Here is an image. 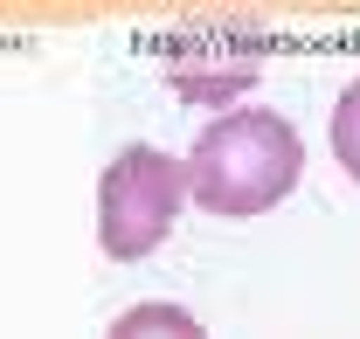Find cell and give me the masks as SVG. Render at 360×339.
Wrapping results in <instances>:
<instances>
[{"label": "cell", "mask_w": 360, "mask_h": 339, "mask_svg": "<svg viewBox=\"0 0 360 339\" xmlns=\"http://www.w3.org/2000/svg\"><path fill=\"white\" fill-rule=\"evenodd\" d=\"M305 173V146L277 111H222L187 153V194L222 222L277 208Z\"/></svg>", "instance_id": "obj_1"}, {"label": "cell", "mask_w": 360, "mask_h": 339, "mask_svg": "<svg viewBox=\"0 0 360 339\" xmlns=\"http://www.w3.org/2000/svg\"><path fill=\"white\" fill-rule=\"evenodd\" d=\"M180 201H187V160L160 153V146H125L111 167H104V187H97V243L118 263H139L153 256L180 222Z\"/></svg>", "instance_id": "obj_2"}, {"label": "cell", "mask_w": 360, "mask_h": 339, "mask_svg": "<svg viewBox=\"0 0 360 339\" xmlns=\"http://www.w3.org/2000/svg\"><path fill=\"white\" fill-rule=\"evenodd\" d=\"M104 339H208V326H201L194 312H180V305H160V298H153V305L118 312Z\"/></svg>", "instance_id": "obj_3"}, {"label": "cell", "mask_w": 360, "mask_h": 339, "mask_svg": "<svg viewBox=\"0 0 360 339\" xmlns=\"http://www.w3.org/2000/svg\"><path fill=\"white\" fill-rule=\"evenodd\" d=\"M333 160L360 180V77L340 90V104H333Z\"/></svg>", "instance_id": "obj_4"}]
</instances>
